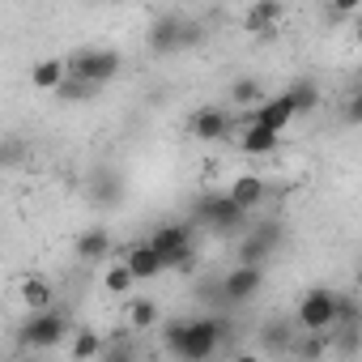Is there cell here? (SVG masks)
<instances>
[{
    "label": "cell",
    "instance_id": "1",
    "mask_svg": "<svg viewBox=\"0 0 362 362\" xmlns=\"http://www.w3.org/2000/svg\"><path fill=\"white\" fill-rule=\"evenodd\" d=\"M230 337L222 315H192V320H170L162 328V345L179 362H214L222 341Z\"/></svg>",
    "mask_w": 362,
    "mask_h": 362
},
{
    "label": "cell",
    "instance_id": "2",
    "mask_svg": "<svg viewBox=\"0 0 362 362\" xmlns=\"http://www.w3.org/2000/svg\"><path fill=\"white\" fill-rule=\"evenodd\" d=\"M149 243L166 260L170 273H192V264H197V226L192 222H158L149 230Z\"/></svg>",
    "mask_w": 362,
    "mask_h": 362
},
{
    "label": "cell",
    "instance_id": "3",
    "mask_svg": "<svg viewBox=\"0 0 362 362\" xmlns=\"http://www.w3.org/2000/svg\"><path fill=\"white\" fill-rule=\"evenodd\" d=\"M119 69H124V56L115 47H81V52L69 56V77H77V81H86L94 90H103L107 81H115Z\"/></svg>",
    "mask_w": 362,
    "mask_h": 362
},
{
    "label": "cell",
    "instance_id": "4",
    "mask_svg": "<svg viewBox=\"0 0 362 362\" xmlns=\"http://www.w3.org/2000/svg\"><path fill=\"white\" fill-rule=\"evenodd\" d=\"M197 222L214 235H243L247 230V209L235 205L230 192H209L197 201Z\"/></svg>",
    "mask_w": 362,
    "mask_h": 362
},
{
    "label": "cell",
    "instance_id": "5",
    "mask_svg": "<svg viewBox=\"0 0 362 362\" xmlns=\"http://www.w3.org/2000/svg\"><path fill=\"white\" fill-rule=\"evenodd\" d=\"M18 341H22L26 349L43 354V349H56V345L73 341V328H69L64 311H56V307H52V311H30L26 324L18 328Z\"/></svg>",
    "mask_w": 362,
    "mask_h": 362
},
{
    "label": "cell",
    "instance_id": "6",
    "mask_svg": "<svg viewBox=\"0 0 362 362\" xmlns=\"http://www.w3.org/2000/svg\"><path fill=\"white\" fill-rule=\"evenodd\" d=\"M197 39H201V35H197V26H192L188 18H179V13H158V18L149 22L145 47H149L153 56H175V52L192 47Z\"/></svg>",
    "mask_w": 362,
    "mask_h": 362
},
{
    "label": "cell",
    "instance_id": "7",
    "mask_svg": "<svg viewBox=\"0 0 362 362\" xmlns=\"http://www.w3.org/2000/svg\"><path fill=\"white\" fill-rule=\"evenodd\" d=\"M294 324H298L307 337H328V332L337 328V294L324 290V286L307 290V294L298 298V307H294Z\"/></svg>",
    "mask_w": 362,
    "mask_h": 362
},
{
    "label": "cell",
    "instance_id": "8",
    "mask_svg": "<svg viewBox=\"0 0 362 362\" xmlns=\"http://www.w3.org/2000/svg\"><path fill=\"white\" fill-rule=\"evenodd\" d=\"M264 286V269H252V264H235L230 273H222V303L226 307H239L247 298H256Z\"/></svg>",
    "mask_w": 362,
    "mask_h": 362
},
{
    "label": "cell",
    "instance_id": "9",
    "mask_svg": "<svg viewBox=\"0 0 362 362\" xmlns=\"http://www.w3.org/2000/svg\"><path fill=\"white\" fill-rule=\"evenodd\" d=\"M294 119H298V111H294V98H290L286 90L273 94L264 107H256V111L247 115V124H260V128H273V132H286Z\"/></svg>",
    "mask_w": 362,
    "mask_h": 362
},
{
    "label": "cell",
    "instance_id": "10",
    "mask_svg": "<svg viewBox=\"0 0 362 362\" xmlns=\"http://www.w3.org/2000/svg\"><path fill=\"white\" fill-rule=\"evenodd\" d=\"M277 226H256V230H247L243 239H239V264H252V269H264V260L273 256V247H277Z\"/></svg>",
    "mask_w": 362,
    "mask_h": 362
},
{
    "label": "cell",
    "instance_id": "11",
    "mask_svg": "<svg viewBox=\"0 0 362 362\" xmlns=\"http://www.w3.org/2000/svg\"><path fill=\"white\" fill-rule=\"evenodd\" d=\"M235 132V115L226 107H201L192 115V136L197 141H226Z\"/></svg>",
    "mask_w": 362,
    "mask_h": 362
},
{
    "label": "cell",
    "instance_id": "12",
    "mask_svg": "<svg viewBox=\"0 0 362 362\" xmlns=\"http://www.w3.org/2000/svg\"><path fill=\"white\" fill-rule=\"evenodd\" d=\"M124 264L132 269V277H136V281H153V277H162V273H166V260L153 252V243H149V239L132 243V247L124 252Z\"/></svg>",
    "mask_w": 362,
    "mask_h": 362
},
{
    "label": "cell",
    "instance_id": "13",
    "mask_svg": "<svg viewBox=\"0 0 362 362\" xmlns=\"http://www.w3.org/2000/svg\"><path fill=\"white\" fill-rule=\"evenodd\" d=\"M90 197H94L103 209H115V205L124 201V175H119L115 166H98V170L90 175Z\"/></svg>",
    "mask_w": 362,
    "mask_h": 362
},
{
    "label": "cell",
    "instance_id": "14",
    "mask_svg": "<svg viewBox=\"0 0 362 362\" xmlns=\"http://www.w3.org/2000/svg\"><path fill=\"white\" fill-rule=\"evenodd\" d=\"M235 141H239V149H243L247 158H273V153H277V145H281V132L260 128V124H243Z\"/></svg>",
    "mask_w": 362,
    "mask_h": 362
},
{
    "label": "cell",
    "instance_id": "15",
    "mask_svg": "<svg viewBox=\"0 0 362 362\" xmlns=\"http://www.w3.org/2000/svg\"><path fill=\"white\" fill-rule=\"evenodd\" d=\"M73 252H77V260H86V264H103L107 252H111V230H107V226H86V230L73 239Z\"/></svg>",
    "mask_w": 362,
    "mask_h": 362
},
{
    "label": "cell",
    "instance_id": "16",
    "mask_svg": "<svg viewBox=\"0 0 362 362\" xmlns=\"http://www.w3.org/2000/svg\"><path fill=\"white\" fill-rule=\"evenodd\" d=\"M281 5L277 0H256V5H247L243 13H239V22H243V30H252V35H273V26L281 22Z\"/></svg>",
    "mask_w": 362,
    "mask_h": 362
},
{
    "label": "cell",
    "instance_id": "17",
    "mask_svg": "<svg viewBox=\"0 0 362 362\" xmlns=\"http://www.w3.org/2000/svg\"><path fill=\"white\" fill-rule=\"evenodd\" d=\"M30 81H35V90H43V94H60V86L69 81V60H60V56L39 60V64L30 69Z\"/></svg>",
    "mask_w": 362,
    "mask_h": 362
},
{
    "label": "cell",
    "instance_id": "18",
    "mask_svg": "<svg viewBox=\"0 0 362 362\" xmlns=\"http://www.w3.org/2000/svg\"><path fill=\"white\" fill-rule=\"evenodd\" d=\"M226 192L235 197V205H243V209L252 214L256 205H264V197H269V184H264L260 175H252V170H247V175H239V179H235V184H230Z\"/></svg>",
    "mask_w": 362,
    "mask_h": 362
},
{
    "label": "cell",
    "instance_id": "19",
    "mask_svg": "<svg viewBox=\"0 0 362 362\" xmlns=\"http://www.w3.org/2000/svg\"><path fill=\"white\" fill-rule=\"evenodd\" d=\"M103 290H107L111 298H132V294H136V277H132V269H128L124 260L107 264V269H103Z\"/></svg>",
    "mask_w": 362,
    "mask_h": 362
},
{
    "label": "cell",
    "instance_id": "20",
    "mask_svg": "<svg viewBox=\"0 0 362 362\" xmlns=\"http://www.w3.org/2000/svg\"><path fill=\"white\" fill-rule=\"evenodd\" d=\"M103 349H107V341L94 328H77L73 332V345H69V358L73 362H103Z\"/></svg>",
    "mask_w": 362,
    "mask_h": 362
},
{
    "label": "cell",
    "instance_id": "21",
    "mask_svg": "<svg viewBox=\"0 0 362 362\" xmlns=\"http://www.w3.org/2000/svg\"><path fill=\"white\" fill-rule=\"evenodd\" d=\"M18 294H22V303L30 307V311H52V298H56V290H52V281H43V277H22V286H18Z\"/></svg>",
    "mask_w": 362,
    "mask_h": 362
},
{
    "label": "cell",
    "instance_id": "22",
    "mask_svg": "<svg viewBox=\"0 0 362 362\" xmlns=\"http://www.w3.org/2000/svg\"><path fill=\"white\" fill-rule=\"evenodd\" d=\"M158 303L153 298H145V294H136L132 303H128V328L132 332H149V328H158Z\"/></svg>",
    "mask_w": 362,
    "mask_h": 362
},
{
    "label": "cell",
    "instance_id": "23",
    "mask_svg": "<svg viewBox=\"0 0 362 362\" xmlns=\"http://www.w3.org/2000/svg\"><path fill=\"white\" fill-rule=\"evenodd\" d=\"M230 103H239V107L256 111V107H264V103H269V94H264V86H260L256 77H239V81L230 86Z\"/></svg>",
    "mask_w": 362,
    "mask_h": 362
},
{
    "label": "cell",
    "instance_id": "24",
    "mask_svg": "<svg viewBox=\"0 0 362 362\" xmlns=\"http://www.w3.org/2000/svg\"><path fill=\"white\" fill-rule=\"evenodd\" d=\"M337 328H362V298L358 294H337Z\"/></svg>",
    "mask_w": 362,
    "mask_h": 362
},
{
    "label": "cell",
    "instance_id": "25",
    "mask_svg": "<svg viewBox=\"0 0 362 362\" xmlns=\"http://www.w3.org/2000/svg\"><path fill=\"white\" fill-rule=\"evenodd\" d=\"M286 94L294 98V111H298V115H303V111H315V107H320V86H315V81H294V86H290Z\"/></svg>",
    "mask_w": 362,
    "mask_h": 362
},
{
    "label": "cell",
    "instance_id": "26",
    "mask_svg": "<svg viewBox=\"0 0 362 362\" xmlns=\"http://www.w3.org/2000/svg\"><path fill=\"white\" fill-rule=\"evenodd\" d=\"M294 328H298V324H281V320H277V324H264V349H290V345L298 341Z\"/></svg>",
    "mask_w": 362,
    "mask_h": 362
},
{
    "label": "cell",
    "instance_id": "27",
    "mask_svg": "<svg viewBox=\"0 0 362 362\" xmlns=\"http://www.w3.org/2000/svg\"><path fill=\"white\" fill-rule=\"evenodd\" d=\"M103 362H136V341L132 337H111L103 349Z\"/></svg>",
    "mask_w": 362,
    "mask_h": 362
},
{
    "label": "cell",
    "instance_id": "28",
    "mask_svg": "<svg viewBox=\"0 0 362 362\" xmlns=\"http://www.w3.org/2000/svg\"><path fill=\"white\" fill-rule=\"evenodd\" d=\"M94 94H98L94 86H86V81L69 77V81L60 86V94H56V98H60V103H86V98H94Z\"/></svg>",
    "mask_w": 362,
    "mask_h": 362
},
{
    "label": "cell",
    "instance_id": "29",
    "mask_svg": "<svg viewBox=\"0 0 362 362\" xmlns=\"http://www.w3.org/2000/svg\"><path fill=\"white\" fill-rule=\"evenodd\" d=\"M341 115H345V124H362V90L354 94V98H345V107H341Z\"/></svg>",
    "mask_w": 362,
    "mask_h": 362
},
{
    "label": "cell",
    "instance_id": "30",
    "mask_svg": "<svg viewBox=\"0 0 362 362\" xmlns=\"http://www.w3.org/2000/svg\"><path fill=\"white\" fill-rule=\"evenodd\" d=\"M354 43H358V52H362V13H358V22H354Z\"/></svg>",
    "mask_w": 362,
    "mask_h": 362
},
{
    "label": "cell",
    "instance_id": "31",
    "mask_svg": "<svg viewBox=\"0 0 362 362\" xmlns=\"http://www.w3.org/2000/svg\"><path fill=\"white\" fill-rule=\"evenodd\" d=\"M235 362H260L256 354H235Z\"/></svg>",
    "mask_w": 362,
    "mask_h": 362
},
{
    "label": "cell",
    "instance_id": "32",
    "mask_svg": "<svg viewBox=\"0 0 362 362\" xmlns=\"http://www.w3.org/2000/svg\"><path fill=\"white\" fill-rule=\"evenodd\" d=\"M358 298H362V281H358Z\"/></svg>",
    "mask_w": 362,
    "mask_h": 362
}]
</instances>
